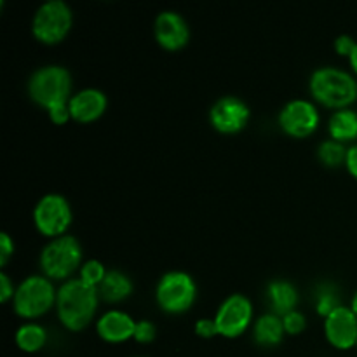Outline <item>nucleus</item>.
Returning a JSON list of instances; mask_svg holds the SVG:
<instances>
[{
  "label": "nucleus",
  "instance_id": "23",
  "mask_svg": "<svg viewBox=\"0 0 357 357\" xmlns=\"http://www.w3.org/2000/svg\"><path fill=\"white\" fill-rule=\"evenodd\" d=\"M107 272L108 271L105 268V265L101 264L100 260H87L84 261L82 267H80V279H82L86 284L98 288V286L101 284V281L105 279V275H107Z\"/></svg>",
  "mask_w": 357,
  "mask_h": 357
},
{
  "label": "nucleus",
  "instance_id": "33",
  "mask_svg": "<svg viewBox=\"0 0 357 357\" xmlns=\"http://www.w3.org/2000/svg\"><path fill=\"white\" fill-rule=\"evenodd\" d=\"M351 309L354 310V314L357 316V291L354 293V296H352V300H351Z\"/></svg>",
  "mask_w": 357,
  "mask_h": 357
},
{
  "label": "nucleus",
  "instance_id": "14",
  "mask_svg": "<svg viewBox=\"0 0 357 357\" xmlns=\"http://www.w3.org/2000/svg\"><path fill=\"white\" fill-rule=\"evenodd\" d=\"M107 105L108 100L103 91L96 89V87H86V89L72 94L68 107L72 119L87 124V122L100 119L107 110Z\"/></svg>",
  "mask_w": 357,
  "mask_h": 357
},
{
  "label": "nucleus",
  "instance_id": "1",
  "mask_svg": "<svg viewBox=\"0 0 357 357\" xmlns=\"http://www.w3.org/2000/svg\"><path fill=\"white\" fill-rule=\"evenodd\" d=\"M98 298V288L86 284L80 278L63 282L56 298V310L63 326L70 331L84 330L96 314Z\"/></svg>",
  "mask_w": 357,
  "mask_h": 357
},
{
  "label": "nucleus",
  "instance_id": "30",
  "mask_svg": "<svg viewBox=\"0 0 357 357\" xmlns=\"http://www.w3.org/2000/svg\"><path fill=\"white\" fill-rule=\"evenodd\" d=\"M14 293H16V288H14L13 281H10L9 275L6 272H0V300L3 303L9 302L10 298H14Z\"/></svg>",
  "mask_w": 357,
  "mask_h": 357
},
{
  "label": "nucleus",
  "instance_id": "10",
  "mask_svg": "<svg viewBox=\"0 0 357 357\" xmlns=\"http://www.w3.org/2000/svg\"><path fill=\"white\" fill-rule=\"evenodd\" d=\"M319 112L309 100H291L279 112V126L293 138H307L319 126Z\"/></svg>",
  "mask_w": 357,
  "mask_h": 357
},
{
  "label": "nucleus",
  "instance_id": "28",
  "mask_svg": "<svg viewBox=\"0 0 357 357\" xmlns=\"http://www.w3.org/2000/svg\"><path fill=\"white\" fill-rule=\"evenodd\" d=\"M70 103V101H68ZM68 103H63V105H56V107H52L51 110H47L49 114V119H51L52 122H54L56 126H63L68 122V119L72 117V114H70V107Z\"/></svg>",
  "mask_w": 357,
  "mask_h": 357
},
{
  "label": "nucleus",
  "instance_id": "26",
  "mask_svg": "<svg viewBox=\"0 0 357 357\" xmlns=\"http://www.w3.org/2000/svg\"><path fill=\"white\" fill-rule=\"evenodd\" d=\"M194 330L195 335L201 338H213L216 337V335H220L215 317H201V319L195 323Z\"/></svg>",
  "mask_w": 357,
  "mask_h": 357
},
{
  "label": "nucleus",
  "instance_id": "20",
  "mask_svg": "<svg viewBox=\"0 0 357 357\" xmlns=\"http://www.w3.org/2000/svg\"><path fill=\"white\" fill-rule=\"evenodd\" d=\"M14 340L21 351L31 354V352H38L44 347L45 342H47V331L38 323H24L16 330Z\"/></svg>",
  "mask_w": 357,
  "mask_h": 357
},
{
  "label": "nucleus",
  "instance_id": "16",
  "mask_svg": "<svg viewBox=\"0 0 357 357\" xmlns=\"http://www.w3.org/2000/svg\"><path fill=\"white\" fill-rule=\"evenodd\" d=\"M267 300L271 305V312L278 314L279 317H284L286 314L296 310L298 289L286 279H274L267 286Z\"/></svg>",
  "mask_w": 357,
  "mask_h": 357
},
{
  "label": "nucleus",
  "instance_id": "7",
  "mask_svg": "<svg viewBox=\"0 0 357 357\" xmlns=\"http://www.w3.org/2000/svg\"><path fill=\"white\" fill-rule=\"evenodd\" d=\"M197 298L194 278L183 271L166 272L155 286L157 305L167 314H183Z\"/></svg>",
  "mask_w": 357,
  "mask_h": 357
},
{
  "label": "nucleus",
  "instance_id": "18",
  "mask_svg": "<svg viewBox=\"0 0 357 357\" xmlns=\"http://www.w3.org/2000/svg\"><path fill=\"white\" fill-rule=\"evenodd\" d=\"M131 293L132 281L129 279L128 274H124L122 271H117V268L108 271L105 279L101 281V284L98 286V295H100V298H103L105 302L110 303L122 302V300L128 298Z\"/></svg>",
  "mask_w": 357,
  "mask_h": 357
},
{
  "label": "nucleus",
  "instance_id": "15",
  "mask_svg": "<svg viewBox=\"0 0 357 357\" xmlns=\"http://www.w3.org/2000/svg\"><path fill=\"white\" fill-rule=\"evenodd\" d=\"M136 321L124 310H108L96 321V331L101 340L121 344L135 337Z\"/></svg>",
  "mask_w": 357,
  "mask_h": 357
},
{
  "label": "nucleus",
  "instance_id": "31",
  "mask_svg": "<svg viewBox=\"0 0 357 357\" xmlns=\"http://www.w3.org/2000/svg\"><path fill=\"white\" fill-rule=\"evenodd\" d=\"M345 166H347L349 173L357 180V143L351 145L347 149V159H345Z\"/></svg>",
  "mask_w": 357,
  "mask_h": 357
},
{
  "label": "nucleus",
  "instance_id": "13",
  "mask_svg": "<svg viewBox=\"0 0 357 357\" xmlns=\"http://www.w3.org/2000/svg\"><path fill=\"white\" fill-rule=\"evenodd\" d=\"M153 35L159 45L167 51H178L185 47L190 38V28L187 21L176 10H162L153 21Z\"/></svg>",
  "mask_w": 357,
  "mask_h": 357
},
{
  "label": "nucleus",
  "instance_id": "6",
  "mask_svg": "<svg viewBox=\"0 0 357 357\" xmlns=\"http://www.w3.org/2000/svg\"><path fill=\"white\" fill-rule=\"evenodd\" d=\"M73 24L72 7L65 0H47L35 10L31 33L42 44H58L70 33Z\"/></svg>",
  "mask_w": 357,
  "mask_h": 357
},
{
  "label": "nucleus",
  "instance_id": "2",
  "mask_svg": "<svg viewBox=\"0 0 357 357\" xmlns=\"http://www.w3.org/2000/svg\"><path fill=\"white\" fill-rule=\"evenodd\" d=\"M309 89L314 100L324 107L349 108L357 100V80L347 70L338 66H321L309 79Z\"/></svg>",
  "mask_w": 357,
  "mask_h": 357
},
{
  "label": "nucleus",
  "instance_id": "34",
  "mask_svg": "<svg viewBox=\"0 0 357 357\" xmlns=\"http://www.w3.org/2000/svg\"><path fill=\"white\" fill-rule=\"evenodd\" d=\"M356 347H357V344H356Z\"/></svg>",
  "mask_w": 357,
  "mask_h": 357
},
{
  "label": "nucleus",
  "instance_id": "24",
  "mask_svg": "<svg viewBox=\"0 0 357 357\" xmlns=\"http://www.w3.org/2000/svg\"><path fill=\"white\" fill-rule=\"evenodd\" d=\"M282 324H284V331L288 335H300L307 328V319L300 310H293L282 317Z\"/></svg>",
  "mask_w": 357,
  "mask_h": 357
},
{
  "label": "nucleus",
  "instance_id": "11",
  "mask_svg": "<svg viewBox=\"0 0 357 357\" xmlns=\"http://www.w3.org/2000/svg\"><path fill=\"white\" fill-rule=\"evenodd\" d=\"M251 110L241 98L223 96L213 103L209 110V121L216 131L223 135H234L246 128Z\"/></svg>",
  "mask_w": 357,
  "mask_h": 357
},
{
  "label": "nucleus",
  "instance_id": "17",
  "mask_svg": "<svg viewBox=\"0 0 357 357\" xmlns=\"http://www.w3.org/2000/svg\"><path fill=\"white\" fill-rule=\"evenodd\" d=\"M284 333L282 317H279L274 312L261 314L253 324L255 342L261 347H275V345H279L284 338Z\"/></svg>",
  "mask_w": 357,
  "mask_h": 357
},
{
  "label": "nucleus",
  "instance_id": "32",
  "mask_svg": "<svg viewBox=\"0 0 357 357\" xmlns=\"http://www.w3.org/2000/svg\"><path fill=\"white\" fill-rule=\"evenodd\" d=\"M349 61H351L352 70H354V72L357 73V45H356L354 51H352V54H351V58H349Z\"/></svg>",
  "mask_w": 357,
  "mask_h": 357
},
{
  "label": "nucleus",
  "instance_id": "9",
  "mask_svg": "<svg viewBox=\"0 0 357 357\" xmlns=\"http://www.w3.org/2000/svg\"><path fill=\"white\" fill-rule=\"evenodd\" d=\"M215 321L222 337H241L251 326V321H253V303L243 293H232L218 307Z\"/></svg>",
  "mask_w": 357,
  "mask_h": 357
},
{
  "label": "nucleus",
  "instance_id": "22",
  "mask_svg": "<svg viewBox=\"0 0 357 357\" xmlns=\"http://www.w3.org/2000/svg\"><path fill=\"white\" fill-rule=\"evenodd\" d=\"M340 303V296H338L337 288L331 284H321L316 291V310L319 316L328 317L335 309H338Z\"/></svg>",
  "mask_w": 357,
  "mask_h": 357
},
{
  "label": "nucleus",
  "instance_id": "27",
  "mask_svg": "<svg viewBox=\"0 0 357 357\" xmlns=\"http://www.w3.org/2000/svg\"><path fill=\"white\" fill-rule=\"evenodd\" d=\"M335 51L338 52L340 56H347V58H351L352 51L356 49L357 42L354 40V37H351V35H340V37L335 38Z\"/></svg>",
  "mask_w": 357,
  "mask_h": 357
},
{
  "label": "nucleus",
  "instance_id": "5",
  "mask_svg": "<svg viewBox=\"0 0 357 357\" xmlns=\"http://www.w3.org/2000/svg\"><path fill=\"white\" fill-rule=\"evenodd\" d=\"M58 289L44 274L30 275L17 284L14 293V312L24 319H37L54 307Z\"/></svg>",
  "mask_w": 357,
  "mask_h": 357
},
{
  "label": "nucleus",
  "instance_id": "3",
  "mask_svg": "<svg viewBox=\"0 0 357 357\" xmlns=\"http://www.w3.org/2000/svg\"><path fill=\"white\" fill-rule=\"evenodd\" d=\"M28 94L37 105L51 110L56 105L68 103L72 94V75L61 65H45L28 79Z\"/></svg>",
  "mask_w": 357,
  "mask_h": 357
},
{
  "label": "nucleus",
  "instance_id": "8",
  "mask_svg": "<svg viewBox=\"0 0 357 357\" xmlns=\"http://www.w3.org/2000/svg\"><path fill=\"white\" fill-rule=\"evenodd\" d=\"M72 206L61 194H47L37 202L33 209V223L38 232L45 237L65 236L72 225Z\"/></svg>",
  "mask_w": 357,
  "mask_h": 357
},
{
  "label": "nucleus",
  "instance_id": "4",
  "mask_svg": "<svg viewBox=\"0 0 357 357\" xmlns=\"http://www.w3.org/2000/svg\"><path fill=\"white\" fill-rule=\"evenodd\" d=\"M82 246L77 237L65 234L51 239L40 251V271L51 281H68L70 275L82 267Z\"/></svg>",
  "mask_w": 357,
  "mask_h": 357
},
{
  "label": "nucleus",
  "instance_id": "12",
  "mask_svg": "<svg viewBox=\"0 0 357 357\" xmlns=\"http://www.w3.org/2000/svg\"><path fill=\"white\" fill-rule=\"evenodd\" d=\"M324 335L335 349L347 351L357 344V316L351 307L340 305L324 317Z\"/></svg>",
  "mask_w": 357,
  "mask_h": 357
},
{
  "label": "nucleus",
  "instance_id": "25",
  "mask_svg": "<svg viewBox=\"0 0 357 357\" xmlns=\"http://www.w3.org/2000/svg\"><path fill=\"white\" fill-rule=\"evenodd\" d=\"M157 335V328L152 321L149 319H142L136 321V330H135V340L138 344H150V342L155 340Z\"/></svg>",
  "mask_w": 357,
  "mask_h": 357
},
{
  "label": "nucleus",
  "instance_id": "19",
  "mask_svg": "<svg viewBox=\"0 0 357 357\" xmlns=\"http://www.w3.org/2000/svg\"><path fill=\"white\" fill-rule=\"evenodd\" d=\"M330 138L345 143L357 138V112L352 108H342L330 117L328 122Z\"/></svg>",
  "mask_w": 357,
  "mask_h": 357
},
{
  "label": "nucleus",
  "instance_id": "21",
  "mask_svg": "<svg viewBox=\"0 0 357 357\" xmlns=\"http://www.w3.org/2000/svg\"><path fill=\"white\" fill-rule=\"evenodd\" d=\"M317 155L319 160L328 167H337L340 164H345L347 159V149L344 143L337 142V139H324L317 149Z\"/></svg>",
  "mask_w": 357,
  "mask_h": 357
},
{
  "label": "nucleus",
  "instance_id": "29",
  "mask_svg": "<svg viewBox=\"0 0 357 357\" xmlns=\"http://www.w3.org/2000/svg\"><path fill=\"white\" fill-rule=\"evenodd\" d=\"M14 253V243L13 237L7 232L0 234V267H6V264L9 261V258Z\"/></svg>",
  "mask_w": 357,
  "mask_h": 357
},
{
  "label": "nucleus",
  "instance_id": "35",
  "mask_svg": "<svg viewBox=\"0 0 357 357\" xmlns=\"http://www.w3.org/2000/svg\"><path fill=\"white\" fill-rule=\"evenodd\" d=\"M138 357H142V356H138Z\"/></svg>",
  "mask_w": 357,
  "mask_h": 357
}]
</instances>
